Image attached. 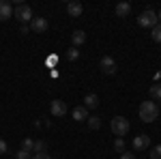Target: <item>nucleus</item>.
<instances>
[{"label": "nucleus", "instance_id": "obj_26", "mask_svg": "<svg viewBox=\"0 0 161 159\" xmlns=\"http://www.w3.org/2000/svg\"><path fill=\"white\" fill-rule=\"evenodd\" d=\"M32 159H50V155H47V153H35Z\"/></svg>", "mask_w": 161, "mask_h": 159}, {"label": "nucleus", "instance_id": "obj_14", "mask_svg": "<svg viewBox=\"0 0 161 159\" xmlns=\"http://www.w3.org/2000/svg\"><path fill=\"white\" fill-rule=\"evenodd\" d=\"M71 41H73V48L84 45V43H86V32H84V30H75L73 35H71Z\"/></svg>", "mask_w": 161, "mask_h": 159}, {"label": "nucleus", "instance_id": "obj_27", "mask_svg": "<svg viewBox=\"0 0 161 159\" xmlns=\"http://www.w3.org/2000/svg\"><path fill=\"white\" fill-rule=\"evenodd\" d=\"M56 62H58V58H56V56H50V58H47V67H54Z\"/></svg>", "mask_w": 161, "mask_h": 159}, {"label": "nucleus", "instance_id": "obj_23", "mask_svg": "<svg viewBox=\"0 0 161 159\" xmlns=\"http://www.w3.org/2000/svg\"><path fill=\"white\" fill-rule=\"evenodd\" d=\"M114 148H116L118 153H123V150H125V140H123V138H116V140H114Z\"/></svg>", "mask_w": 161, "mask_h": 159}, {"label": "nucleus", "instance_id": "obj_12", "mask_svg": "<svg viewBox=\"0 0 161 159\" xmlns=\"http://www.w3.org/2000/svg\"><path fill=\"white\" fill-rule=\"evenodd\" d=\"M73 121H77V122H84V121H88V110L84 108V105H77V108H73Z\"/></svg>", "mask_w": 161, "mask_h": 159}, {"label": "nucleus", "instance_id": "obj_25", "mask_svg": "<svg viewBox=\"0 0 161 159\" xmlns=\"http://www.w3.org/2000/svg\"><path fill=\"white\" fill-rule=\"evenodd\" d=\"M120 159H136V155L129 153V150H123V153H120Z\"/></svg>", "mask_w": 161, "mask_h": 159}, {"label": "nucleus", "instance_id": "obj_1", "mask_svg": "<svg viewBox=\"0 0 161 159\" xmlns=\"http://www.w3.org/2000/svg\"><path fill=\"white\" fill-rule=\"evenodd\" d=\"M137 116L144 122H155L159 116V105L155 101H142L140 108H137Z\"/></svg>", "mask_w": 161, "mask_h": 159}, {"label": "nucleus", "instance_id": "obj_29", "mask_svg": "<svg viewBox=\"0 0 161 159\" xmlns=\"http://www.w3.org/2000/svg\"><path fill=\"white\" fill-rule=\"evenodd\" d=\"M157 17H159V20H161V11H159V13H157Z\"/></svg>", "mask_w": 161, "mask_h": 159}, {"label": "nucleus", "instance_id": "obj_3", "mask_svg": "<svg viewBox=\"0 0 161 159\" xmlns=\"http://www.w3.org/2000/svg\"><path fill=\"white\" fill-rule=\"evenodd\" d=\"M137 24L142 26V28H155V26L159 24V17H157V13L155 11H144L137 15Z\"/></svg>", "mask_w": 161, "mask_h": 159}, {"label": "nucleus", "instance_id": "obj_8", "mask_svg": "<svg viewBox=\"0 0 161 159\" xmlns=\"http://www.w3.org/2000/svg\"><path fill=\"white\" fill-rule=\"evenodd\" d=\"M13 17V4L9 0H0V22H7Z\"/></svg>", "mask_w": 161, "mask_h": 159}, {"label": "nucleus", "instance_id": "obj_28", "mask_svg": "<svg viewBox=\"0 0 161 159\" xmlns=\"http://www.w3.org/2000/svg\"><path fill=\"white\" fill-rule=\"evenodd\" d=\"M19 30H22V35H26V32L30 30V26H28V24H22V28H19Z\"/></svg>", "mask_w": 161, "mask_h": 159}, {"label": "nucleus", "instance_id": "obj_17", "mask_svg": "<svg viewBox=\"0 0 161 159\" xmlns=\"http://www.w3.org/2000/svg\"><path fill=\"white\" fill-rule=\"evenodd\" d=\"M150 97L161 101V84H153L150 86Z\"/></svg>", "mask_w": 161, "mask_h": 159}, {"label": "nucleus", "instance_id": "obj_20", "mask_svg": "<svg viewBox=\"0 0 161 159\" xmlns=\"http://www.w3.org/2000/svg\"><path fill=\"white\" fill-rule=\"evenodd\" d=\"M153 41L155 43H161V24H157L153 28Z\"/></svg>", "mask_w": 161, "mask_h": 159}, {"label": "nucleus", "instance_id": "obj_7", "mask_svg": "<svg viewBox=\"0 0 161 159\" xmlns=\"http://www.w3.org/2000/svg\"><path fill=\"white\" fill-rule=\"evenodd\" d=\"M50 112H52V116H64L67 114V103L60 101V99H54L50 103Z\"/></svg>", "mask_w": 161, "mask_h": 159}, {"label": "nucleus", "instance_id": "obj_21", "mask_svg": "<svg viewBox=\"0 0 161 159\" xmlns=\"http://www.w3.org/2000/svg\"><path fill=\"white\" fill-rule=\"evenodd\" d=\"M15 159H32V153H28L24 148H19L17 153H15Z\"/></svg>", "mask_w": 161, "mask_h": 159}, {"label": "nucleus", "instance_id": "obj_11", "mask_svg": "<svg viewBox=\"0 0 161 159\" xmlns=\"http://www.w3.org/2000/svg\"><path fill=\"white\" fill-rule=\"evenodd\" d=\"M84 108H86V110H97V108H99V95L88 93L86 97H84Z\"/></svg>", "mask_w": 161, "mask_h": 159}, {"label": "nucleus", "instance_id": "obj_24", "mask_svg": "<svg viewBox=\"0 0 161 159\" xmlns=\"http://www.w3.org/2000/svg\"><path fill=\"white\" fill-rule=\"evenodd\" d=\"M7 150H9V144H7V142H4V140L0 138V155H4Z\"/></svg>", "mask_w": 161, "mask_h": 159}, {"label": "nucleus", "instance_id": "obj_2", "mask_svg": "<svg viewBox=\"0 0 161 159\" xmlns=\"http://www.w3.org/2000/svg\"><path fill=\"white\" fill-rule=\"evenodd\" d=\"M110 127H112V133L116 135V138H123L127 131H129V121L125 118V116H114L110 122Z\"/></svg>", "mask_w": 161, "mask_h": 159}, {"label": "nucleus", "instance_id": "obj_5", "mask_svg": "<svg viewBox=\"0 0 161 159\" xmlns=\"http://www.w3.org/2000/svg\"><path fill=\"white\" fill-rule=\"evenodd\" d=\"M99 67H101V71L105 75H114L116 73V69H118V65H116V60L112 58V56H103L99 62Z\"/></svg>", "mask_w": 161, "mask_h": 159}, {"label": "nucleus", "instance_id": "obj_18", "mask_svg": "<svg viewBox=\"0 0 161 159\" xmlns=\"http://www.w3.org/2000/svg\"><path fill=\"white\" fill-rule=\"evenodd\" d=\"M22 148L28 150V153H32V148H35V140H32V138H24V140H22Z\"/></svg>", "mask_w": 161, "mask_h": 159}, {"label": "nucleus", "instance_id": "obj_15", "mask_svg": "<svg viewBox=\"0 0 161 159\" xmlns=\"http://www.w3.org/2000/svg\"><path fill=\"white\" fill-rule=\"evenodd\" d=\"M35 153H47V142H45V140H35L32 155H35Z\"/></svg>", "mask_w": 161, "mask_h": 159}, {"label": "nucleus", "instance_id": "obj_13", "mask_svg": "<svg viewBox=\"0 0 161 159\" xmlns=\"http://www.w3.org/2000/svg\"><path fill=\"white\" fill-rule=\"evenodd\" d=\"M129 13H131V4L129 2H118L116 4V15L118 17H129Z\"/></svg>", "mask_w": 161, "mask_h": 159}, {"label": "nucleus", "instance_id": "obj_22", "mask_svg": "<svg viewBox=\"0 0 161 159\" xmlns=\"http://www.w3.org/2000/svg\"><path fill=\"white\" fill-rule=\"evenodd\" d=\"M150 159H161V144L150 148Z\"/></svg>", "mask_w": 161, "mask_h": 159}, {"label": "nucleus", "instance_id": "obj_30", "mask_svg": "<svg viewBox=\"0 0 161 159\" xmlns=\"http://www.w3.org/2000/svg\"><path fill=\"white\" fill-rule=\"evenodd\" d=\"M159 112H161V108H159Z\"/></svg>", "mask_w": 161, "mask_h": 159}, {"label": "nucleus", "instance_id": "obj_9", "mask_svg": "<svg viewBox=\"0 0 161 159\" xmlns=\"http://www.w3.org/2000/svg\"><path fill=\"white\" fill-rule=\"evenodd\" d=\"M150 146V138L146 133H137L136 138H133V148L136 150H144V148Z\"/></svg>", "mask_w": 161, "mask_h": 159}, {"label": "nucleus", "instance_id": "obj_10", "mask_svg": "<svg viewBox=\"0 0 161 159\" xmlns=\"http://www.w3.org/2000/svg\"><path fill=\"white\" fill-rule=\"evenodd\" d=\"M84 13V7H82V2H77V0H71L69 4H67V15L69 17H80Z\"/></svg>", "mask_w": 161, "mask_h": 159}, {"label": "nucleus", "instance_id": "obj_6", "mask_svg": "<svg viewBox=\"0 0 161 159\" xmlns=\"http://www.w3.org/2000/svg\"><path fill=\"white\" fill-rule=\"evenodd\" d=\"M47 28H50V24H47V20H45V17H32V22H30V30H32L35 35L45 32Z\"/></svg>", "mask_w": 161, "mask_h": 159}, {"label": "nucleus", "instance_id": "obj_19", "mask_svg": "<svg viewBox=\"0 0 161 159\" xmlns=\"http://www.w3.org/2000/svg\"><path fill=\"white\" fill-rule=\"evenodd\" d=\"M80 58V49L77 48H69V52H67V60H77Z\"/></svg>", "mask_w": 161, "mask_h": 159}, {"label": "nucleus", "instance_id": "obj_16", "mask_svg": "<svg viewBox=\"0 0 161 159\" xmlns=\"http://www.w3.org/2000/svg\"><path fill=\"white\" fill-rule=\"evenodd\" d=\"M86 122H88V127H90L92 131H97V129L101 127V118H99V116H88Z\"/></svg>", "mask_w": 161, "mask_h": 159}, {"label": "nucleus", "instance_id": "obj_4", "mask_svg": "<svg viewBox=\"0 0 161 159\" xmlns=\"http://www.w3.org/2000/svg\"><path fill=\"white\" fill-rule=\"evenodd\" d=\"M13 15H15L17 22H22V24H30V22H32V9H30L28 4H17V9L13 11Z\"/></svg>", "mask_w": 161, "mask_h": 159}]
</instances>
